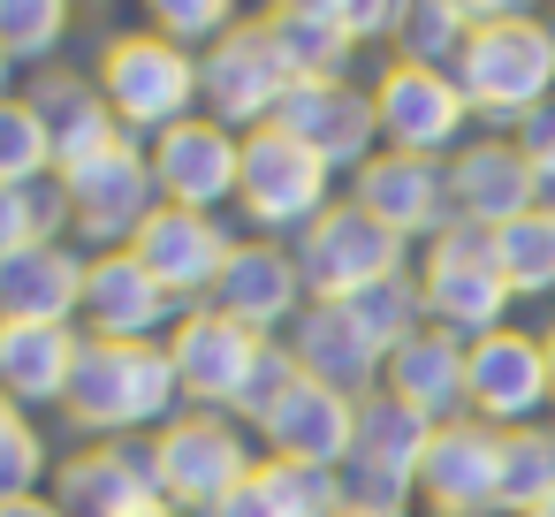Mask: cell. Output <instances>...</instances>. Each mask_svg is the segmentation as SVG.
Masks as SVG:
<instances>
[{
	"instance_id": "obj_1",
	"label": "cell",
	"mask_w": 555,
	"mask_h": 517,
	"mask_svg": "<svg viewBox=\"0 0 555 517\" xmlns=\"http://www.w3.org/2000/svg\"><path fill=\"white\" fill-rule=\"evenodd\" d=\"M62 418L85 441H138V434H160L168 418H183V380L168 365V342H92L85 335Z\"/></svg>"
},
{
	"instance_id": "obj_2",
	"label": "cell",
	"mask_w": 555,
	"mask_h": 517,
	"mask_svg": "<svg viewBox=\"0 0 555 517\" xmlns=\"http://www.w3.org/2000/svg\"><path fill=\"white\" fill-rule=\"evenodd\" d=\"M92 85L107 100V115L130 130V138H160L191 115H206V85H198V54L168 47L160 31H115L92 62Z\"/></svg>"
},
{
	"instance_id": "obj_3",
	"label": "cell",
	"mask_w": 555,
	"mask_h": 517,
	"mask_svg": "<svg viewBox=\"0 0 555 517\" xmlns=\"http://www.w3.org/2000/svg\"><path fill=\"white\" fill-rule=\"evenodd\" d=\"M472 100V115L487 130H517L532 107L555 100V24L547 16H509V24H479L464 62L449 69Z\"/></svg>"
},
{
	"instance_id": "obj_4",
	"label": "cell",
	"mask_w": 555,
	"mask_h": 517,
	"mask_svg": "<svg viewBox=\"0 0 555 517\" xmlns=\"http://www.w3.org/2000/svg\"><path fill=\"white\" fill-rule=\"evenodd\" d=\"M418 297H426V327L456 335V342H487L509 327V282L494 267V236L472 221H449L426 251H418Z\"/></svg>"
},
{
	"instance_id": "obj_5",
	"label": "cell",
	"mask_w": 555,
	"mask_h": 517,
	"mask_svg": "<svg viewBox=\"0 0 555 517\" xmlns=\"http://www.w3.org/2000/svg\"><path fill=\"white\" fill-rule=\"evenodd\" d=\"M267 449L251 426H236L229 411H183L153 434V471H160V502L206 517L214 502H229L244 479H259Z\"/></svg>"
},
{
	"instance_id": "obj_6",
	"label": "cell",
	"mask_w": 555,
	"mask_h": 517,
	"mask_svg": "<svg viewBox=\"0 0 555 517\" xmlns=\"http://www.w3.org/2000/svg\"><path fill=\"white\" fill-rule=\"evenodd\" d=\"M335 206V168L312 153V145H297L289 130H251L244 138V176H236V214L259 229V236H274V244H297L320 214Z\"/></svg>"
},
{
	"instance_id": "obj_7",
	"label": "cell",
	"mask_w": 555,
	"mask_h": 517,
	"mask_svg": "<svg viewBox=\"0 0 555 517\" xmlns=\"http://www.w3.org/2000/svg\"><path fill=\"white\" fill-rule=\"evenodd\" d=\"M62 198H69V229L92 251H130V236L160 214V183H153V153L145 138H115L92 160L62 168Z\"/></svg>"
},
{
	"instance_id": "obj_8",
	"label": "cell",
	"mask_w": 555,
	"mask_h": 517,
	"mask_svg": "<svg viewBox=\"0 0 555 517\" xmlns=\"http://www.w3.org/2000/svg\"><path fill=\"white\" fill-rule=\"evenodd\" d=\"M373 115H380V145L388 153H418V160H449L472 145V100L449 69H418V62H380L373 69Z\"/></svg>"
},
{
	"instance_id": "obj_9",
	"label": "cell",
	"mask_w": 555,
	"mask_h": 517,
	"mask_svg": "<svg viewBox=\"0 0 555 517\" xmlns=\"http://www.w3.org/2000/svg\"><path fill=\"white\" fill-rule=\"evenodd\" d=\"M289 251H297V267H305L312 305H343V297H358V289H373V282H388V274H411V244H396L358 198H335Z\"/></svg>"
},
{
	"instance_id": "obj_10",
	"label": "cell",
	"mask_w": 555,
	"mask_h": 517,
	"mask_svg": "<svg viewBox=\"0 0 555 517\" xmlns=\"http://www.w3.org/2000/svg\"><path fill=\"white\" fill-rule=\"evenodd\" d=\"M198 85H206V115H214L221 130L251 138V130H267V122L282 115V100H289L297 69L282 62L274 31H267L259 16H244L221 47H206V54H198Z\"/></svg>"
},
{
	"instance_id": "obj_11",
	"label": "cell",
	"mask_w": 555,
	"mask_h": 517,
	"mask_svg": "<svg viewBox=\"0 0 555 517\" xmlns=\"http://www.w3.org/2000/svg\"><path fill=\"white\" fill-rule=\"evenodd\" d=\"M426 441H434V418H418L403 396L373 388L358 403V449L343 464V494L365 502V509H403L418 494V464H426Z\"/></svg>"
},
{
	"instance_id": "obj_12",
	"label": "cell",
	"mask_w": 555,
	"mask_h": 517,
	"mask_svg": "<svg viewBox=\"0 0 555 517\" xmlns=\"http://www.w3.org/2000/svg\"><path fill=\"white\" fill-rule=\"evenodd\" d=\"M259 358H267V335L236 327V320L214 312V305H191V312L176 320V335H168V365H176L191 411H236V396H244L251 373H259Z\"/></svg>"
},
{
	"instance_id": "obj_13",
	"label": "cell",
	"mask_w": 555,
	"mask_h": 517,
	"mask_svg": "<svg viewBox=\"0 0 555 517\" xmlns=\"http://www.w3.org/2000/svg\"><path fill=\"white\" fill-rule=\"evenodd\" d=\"M274 130H289L297 145H312L335 176H358V168L380 153L373 85H358V77H305V85H289Z\"/></svg>"
},
{
	"instance_id": "obj_14",
	"label": "cell",
	"mask_w": 555,
	"mask_h": 517,
	"mask_svg": "<svg viewBox=\"0 0 555 517\" xmlns=\"http://www.w3.org/2000/svg\"><path fill=\"white\" fill-rule=\"evenodd\" d=\"M350 198L396 236V244H434L449 221H456V198H449V160H418V153H373L358 176H350Z\"/></svg>"
},
{
	"instance_id": "obj_15",
	"label": "cell",
	"mask_w": 555,
	"mask_h": 517,
	"mask_svg": "<svg viewBox=\"0 0 555 517\" xmlns=\"http://www.w3.org/2000/svg\"><path fill=\"white\" fill-rule=\"evenodd\" d=\"M236 244H244V236H229V229H221V214H191V206H160V214L130 236V251L153 267V282H160L183 312H191V305H206V297L221 289V274H229Z\"/></svg>"
},
{
	"instance_id": "obj_16",
	"label": "cell",
	"mask_w": 555,
	"mask_h": 517,
	"mask_svg": "<svg viewBox=\"0 0 555 517\" xmlns=\"http://www.w3.org/2000/svg\"><path fill=\"white\" fill-rule=\"evenodd\" d=\"M418 502L434 517H502V434L487 418H449L426 441Z\"/></svg>"
},
{
	"instance_id": "obj_17",
	"label": "cell",
	"mask_w": 555,
	"mask_h": 517,
	"mask_svg": "<svg viewBox=\"0 0 555 517\" xmlns=\"http://www.w3.org/2000/svg\"><path fill=\"white\" fill-rule=\"evenodd\" d=\"M47 494L62 502V517H138L145 502H160V471H153V434L138 441H85L54 464Z\"/></svg>"
},
{
	"instance_id": "obj_18",
	"label": "cell",
	"mask_w": 555,
	"mask_h": 517,
	"mask_svg": "<svg viewBox=\"0 0 555 517\" xmlns=\"http://www.w3.org/2000/svg\"><path fill=\"white\" fill-rule=\"evenodd\" d=\"M145 153H153L160 206H191V214H221V206H236L244 138H236V130H221L214 115H191V122L160 130Z\"/></svg>"
},
{
	"instance_id": "obj_19",
	"label": "cell",
	"mask_w": 555,
	"mask_h": 517,
	"mask_svg": "<svg viewBox=\"0 0 555 517\" xmlns=\"http://www.w3.org/2000/svg\"><path fill=\"white\" fill-rule=\"evenodd\" d=\"M206 305H214V312H229L236 327H251V335L282 342V335L305 320L312 289H305V267H297V251H289V244H274V236H244V244H236V259H229V274H221V289H214Z\"/></svg>"
},
{
	"instance_id": "obj_20",
	"label": "cell",
	"mask_w": 555,
	"mask_h": 517,
	"mask_svg": "<svg viewBox=\"0 0 555 517\" xmlns=\"http://www.w3.org/2000/svg\"><path fill=\"white\" fill-rule=\"evenodd\" d=\"M183 320V305L153 282V267L138 251H92L85 274V335L92 342H168Z\"/></svg>"
},
{
	"instance_id": "obj_21",
	"label": "cell",
	"mask_w": 555,
	"mask_h": 517,
	"mask_svg": "<svg viewBox=\"0 0 555 517\" xmlns=\"http://www.w3.org/2000/svg\"><path fill=\"white\" fill-rule=\"evenodd\" d=\"M449 198H456V221L494 236V229H509L540 206V168L517 153V138L487 130L464 153H449Z\"/></svg>"
},
{
	"instance_id": "obj_22",
	"label": "cell",
	"mask_w": 555,
	"mask_h": 517,
	"mask_svg": "<svg viewBox=\"0 0 555 517\" xmlns=\"http://www.w3.org/2000/svg\"><path fill=\"white\" fill-rule=\"evenodd\" d=\"M472 418H487L494 434L547 418V350L532 327H502L472 342Z\"/></svg>"
},
{
	"instance_id": "obj_23",
	"label": "cell",
	"mask_w": 555,
	"mask_h": 517,
	"mask_svg": "<svg viewBox=\"0 0 555 517\" xmlns=\"http://www.w3.org/2000/svg\"><path fill=\"white\" fill-rule=\"evenodd\" d=\"M259 449H267V456H289V464H327V471H343L350 449H358V403L335 396V388H320V380H297V388L267 411Z\"/></svg>"
},
{
	"instance_id": "obj_24",
	"label": "cell",
	"mask_w": 555,
	"mask_h": 517,
	"mask_svg": "<svg viewBox=\"0 0 555 517\" xmlns=\"http://www.w3.org/2000/svg\"><path fill=\"white\" fill-rule=\"evenodd\" d=\"M85 358V327L54 320H0V396L24 411H62L69 380Z\"/></svg>"
},
{
	"instance_id": "obj_25",
	"label": "cell",
	"mask_w": 555,
	"mask_h": 517,
	"mask_svg": "<svg viewBox=\"0 0 555 517\" xmlns=\"http://www.w3.org/2000/svg\"><path fill=\"white\" fill-rule=\"evenodd\" d=\"M380 388L403 396V403H411L418 418H434V426L472 418V342H456V335H441V327H418V335L388 358Z\"/></svg>"
},
{
	"instance_id": "obj_26",
	"label": "cell",
	"mask_w": 555,
	"mask_h": 517,
	"mask_svg": "<svg viewBox=\"0 0 555 517\" xmlns=\"http://www.w3.org/2000/svg\"><path fill=\"white\" fill-rule=\"evenodd\" d=\"M282 342H289V358H297L305 380H320V388H335V396H350V403H365V396L380 388V373H388V358L350 327L343 305H305V320H297Z\"/></svg>"
},
{
	"instance_id": "obj_27",
	"label": "cell",
	"mask_w": 555,
	"mask_h": 517,
	"mask_svg": "<svg viewBox=\"0 0 555 517\" xmlns=\"http://www.w3.org/2000/svg\"><path fill=\"white\" fill-rule=\"evenodd\" d=\"M85 274H92V251H77V244H39V251L0 259V320L77 327L85 320Z\"/></svg>"
},
{
	"instance_id": "obj_28",
	"label": "cell",
	"mask_w": 555,
	"mask_h": 517,
	"mask_svg": "<svg viewBox=\"0 0 555 517\" xmlns=\"http://www.w3.org/2000/svg\"><path fill=\"white\" fill-rule=\"evenodd\" d=\"M24 100L39 107V122H47V138H54V160H62V168H77V160H92L100 145L122 138V122L107 115L100 85L77 77V69H62V62L39 69V77H24Z\"/></svg>"
},
{
	"instance_id": "obj_29",
	"label": "cell",
	"mask_w": 555,
	"mask_h": 517,
	"mask_svg": "<svg viewBox=\"0 0 555 517\" xmlns=\"http://www.w3.org/2000/svg\"><path fill=\"white\" fill-rule=\"evenodd\" d=\"M555 502V418L502 434V517H540Z\"/></svg>"
},
{
	"instance_id": "obj_30",
	"label": "cell",
	"mask_w": 555,
	"mask_h": 517,
	"mask_svg": "<svg viewBox=\"0 0 555 517\" xmlns=\"http://www.w3.org/2000/svg\"><path fill=\"white\" fill-rule=\"evenodd\" d=\"M343 312H350V327L380 350V358H396L418 327H426V297H418V267L411 274H388V282H373V289H358V297H343Z\"/></svg>"
},
{
	"instance_id": "obj_31",
	"label": "cell",
	"mask_w": 555,
	"mask_h": 517,
	"mask_svg": "<svg viewBox=\"0 0 555 517\" xmlns=\"http://www.w3.org/2000/svg\"><path fill=\"white\" fill-rule=\"evenodd\" d=\"M39 244H69L62 176H54V183H0V259L39 251Z\"/></svg>"
},
{
	"instance_id": "obj_32",
	"label": "cell",
	"mask_w": 555,
	"mask_h": 517,
	"mask_svg": "<svg viewBox=\"0 0 555 517\" xmlns=\"http://www.w3.org/2000/svg\"><path fill=\"white\" fill-rule=\"evenodd\" d=\"M494 267H502V282H509V297L517 305H532V297H555V214H525V221H509V229H494Z\"/></svg>"
},
{
	"instance_id": "obj_33",
	"label": "cell",
	"mask_w": 555,
	"mask_h": 517,
	"mask_svg": "<svg viewBox=\"0 0 555 517\" xmlns=\"http://www.w3.org/2000/svg\"><path fill=\"white\" fill-rule=\"evenodd\" d=\"M259 24L274 31V47H282V62L297 69V85H305V77H350L358 39H350L335 16H274V9H259Z\"/></svg>"
},
{
	"instance_id": "obj_34",
	"label": "cell",
	"mask_w": 555,
	"mask_h": 517,
	"mask_svg": "<svg viewBox=\"0 0 555 517\" xmlns=\"http://www.w3.org/2000/svg\"><path fill=\"white\" fill-rule=\"evenodd\" d=\"M472 16L456 0H403V31H396V62H418V69H456L464 47H472Z\"/></svg>"
},
{
	"instance_id": "obj_35",
	"label": "cell",
	"mask_w": 555,
	"mask_h": 517,
	"mask_svg": "<svg viewBox=\"0 0 555 517\" xmlns=\"http://www.w3.org/2000/svg\"><path fill=\"white\" fill-rule=\"evenodd\" d=\"M69 24H77V0H0V54L16 69H54Z\"/></svg>"
},
{
	"instance_id": "obj_36",
	"label": "cell",
	"mask_w": 555,
	"mask_h": 517,
	"mask_svg": "<svg viewBox=\"0 0 555 517\" xmlns=\"http://www.w3.org/2000/svg\"><path fill=\"white\" fill-rule=\"evenodd\" d=\"M138 9H145V31H160V39L183 47V54L221 47V39L244 24V0H138Z\"/></svg>"
},
{
	"instance_id": "obj_37",
	"label": "cell",
	"mask_w": 555,
	"mask_h": 517,
	"mask_svg": "<svg viewBox=\"0 0 555 517\" xmlns=\"http://www.w3.org/2000/svg\"><path fill=\"white\" fill-rule=\"evenodd\" d=\"M62 160H54V138L39 122V107L16 92V100H0V183H54Z\"/></svg>"
},
{
	"instance_id": "obj_38",
	"label": "cell",
	"mask_w": 555,
	"mask_h": 517,
	"mask_svg": "<svg viewBox=\"0 0 555 517\" xmlns=\"http://www.w3.org/2000/svg\"><path fill=\"white\" fill-rule=\"evenodd\" d=\"M259 487L282 502V517H343V509H350L343 471H327V464H289V456H267V464H259Z\"/></svg>"
},
{
	"instance_id": "obj_39",
	"label": "cell",
	"mask_w": 555,
	"mask_h": 517,
	"mask_svg": "<svg viewBox=\"0 0 555 517\" xmlns=\"http://www.w3.org/2000/svg\"><path fill=\"white\" fill-rule=\"evenodd\" d=\"M16 494H47V434L24 403L0 396V502Z\"/></svg>"
},
{
	"instance_id": "obj_40",
	"label": "cell",
	"mask_w": 555,
	"mask_h": 517,
	"mask_svg": "<svg viewBox=\"0 0 555 517\" xmlns=\"http://www.w3.org/2000/svg\"><path fill=\"white\" fill-rule=\"evenodd\" d=\"M297 380H305V373H297V358H289V342H267V358H259V373H251V388L236 396V411H229V418L259 434V426H267V411H274V403H282V396H289Z\"/></svg>"
},
{
	"instance_id": "obj_41",
	"label": "cell",
	"mask_w": 555,
	"mask_h": 517,
	"mask_svg": "<svg viewBox=\"0 0 555 517\" xmlns=\"http://www.w3.org/2000/svg\"><path fill=\"white\" fill-rule=\"evenodd\" d=\"M335 24H343L358 47H396V31H403V0H335Z\"/></svg>"
},
{
	"instance_id": "obj_42",
	"label": "cell",
	"mask_w": 555,
	"mask_h": 517,
	"mask_svg": "<svg viewBox=\"0 0 555 517\" xmlns=\"http://www.w3.org/2000/svg\"><path fill=\"white\" fill-rule=\"evenodd\" d=\"M509 138H517V153H525L532 168H555V100H547V107H532Z\"/></svg>"
},
{
	"instance_id": "obj_43",
	"label": "cell",
	"mask_w": 555,
	"mask_h": 517,
	"mask_svg": "<svg viewBox=\"0 0 555 517\" xmlns=\"http://www.w3.org/2000/svg\"><path fill=\"white\" fill-rule=\"evenodd\" d=\"M206 517H282V502H274V494H267L259 479H244V487H236L229 502H214Z\"/></svg>"
},
{
	"instance_id": "obj_44",
	"label": "cell",
	"mask_w": 555,
	"mask_h": 517,
	"mask_svg": "<svg viewBox=\"0 0 555 517\" xmlns=\"http://www.w3.org/2000/svg\"><path fill=\"white\" fill-rule=\"evenodd\" d=\"M456 9H464L472 24H509V16H532L540 0H456Z\"/></svg>"
},
{
	"instance_id": "obj_45",
	"label": "cell",
	"mask_w": 555,
	"mask_h": 517,
	"mask_svg": "<svg viewBox=\"0 0 555 517\" xmlns=\"http://www.w3.org/2000/svg\"><path fill=\"white\" fill-rule=\"evenodd\" d=\"M0 517H62L54 494H16V502H0Z\"/></svg>"
},
{
	"instance_id": "obj_46",
	"label": "cell",
	"mask_w": 555,
	"mask_h": 517,
	"mask_svg": "<svg viewBox=\"0 0 555 517\" xmlns=\"http://www.w3.org/2000/svg\"><path fill=\"white\" fill-rule=\"evenodd\" d=\"M274 16H335V0H267Z\"/></svg>"
},
{
	"instance_id": "obj_47",
	"label": "cell",
	"mask_w": 555,
	"mask_h": 517,
	"mask_svg": "<svg viewBox=\"0 0 555 517\" xmlns=\"http://www.w3.org/2000/svg\"><path fill=\"white\" fill-rule=\"evenodd\" d=\"M540 350H547V411H555V320L540 327Z\"/></svg>"
},
{
	"instance_id": "obj_48",
	"label": "cell",
	"mask_w": 555,
	"mask_h": 517,
	"mask_svg": "<svg viewBox=\"0 0 555 517\" xmlns=\"http://www.w3.org/2000/svg\"><path fill=\"white\" fill-rule=\"evenodd\" d=\"M540 214H555V168H540Z\"/></svg>"
},
{
	"instance_id": "obj_49",
	"label": "cell",
	"mask_w": 555,
	"mask_h": 517,
	"mask_svg": "<svg viewBox=\"0 0 555 517\" xmlns=\"http://www.w3.org/2000/svg\"><path fill=\"white\" fill-rule=\"evenodd\" d=\"M0 100H16V62L0 54Z\"/></svg>"
},
{
	"instance_id": "obj_50",
	"label": "cell",
	"mask_w": 555,
	"mask_h": 517,
	"mask_svg": "<svg viewBox=\"0 0 555 517\" xmlns=\"http://www.w3.org/2000/svg\"><path fill=\"white\" fill-rule=\"evenodd\" d=\"M138 517H191V509H176V502H145Z\"/></svg>"
},
{
	"instance_id": "obj_51",
	"label": "cell",
	"mask_w": 555,
	"mask_h": 517,
	"mask_svg": "<svg viewBox=\"0 0 555 517\" xmlns=\"http://www.w3.org/2000/svg\"><path fill=\"white\" fill-rule=\"evenodd\" d=\"M343 517H403V509H365V502H350Z\"/></svg>"
},
{
	"instance_id": "obj_52",
	"label": "cell",
	"mask_w": 555,
	"mask_h": 517,
	"mask_svg": "<svg viewBox=\"0 0 555 517\" xmlns=\"http://www.w3.org/2000/svg\"><path fill=\"white\" fill-rule=\"evenodd\" d=\"M540 517H555V502H547V509H540Z\"/></svg>"
}]
</instances>
